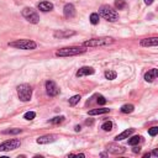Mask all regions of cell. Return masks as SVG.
Wrapping results in <instances>:
<instances>
[{
    "instance_id": "cell-1",
    "label": "cell",
    "mask_w": 158,
    "mask_h": 158,
    "mask_svg": "<svg viewBox=\"0 0 158 158\" xmlns=\"http://www.w3.org/2000/svg\"><path fill=\"white\" fill-rule=\"evenodd\" d=\"M99 15L101 17H104L105 20H108V21H111V22H114V21H117L119 20V14L116 10H114L111 6L109 5H103L100 9H99Z\"/></svg>"
},
{
    "instance_id": "cell-2",
    "label": "cell",
    "mask_w": 158,
    "mask_h": 158,
    "mask_svg": "<svg viewBox=\"0 0 158 158\" xmlns=\"http://www.w3.org/2000/svg\"><path fill=\"white\" fill-rule=\"evenodd\" d=\"M85 48L83 47H77V46H72V47H64L61 48L56 52V56L58 57H69V56H77V54H82L85 52Z\"/></svg>"
},
{
    "instance_id": "cell-3",
    "label": "cell",
    "mask_w": 158,
    "mask_h": 158,
    "mask_svg": "<svg viewBox=\"0 0 158 158\" xmlns=\"http://www.w3.org/2000/svg\"><path fill=\"white\" fill-rule=\"evenodd\" d=\"M114 42V38L111 37H100V38H93L89 41H85L83 46L84 47H99V46H108Z\"/></svg>"
},
{
    "instance_id": "cell-4",
    "label": "cell",
    "mask_w": 158,
    "mask_h": 158,
    "mask_svg": "<svg viewBox=\"0 0 158 158\" xmlns=\"http://www.w3.org/2000/svg\"><path fill=\"white\" fill-rule=\"evenodd\" d=\"M10 47H15V48H20V49H35L37 47L36 42L31 40H16L14 42H9Z\"/></svg>"
},
{
    "instance_id": "cell-5",
    "label": "cell",
    "mask_w": 158,
    "mask_h": 158,
    "mask_svg": "<svg viewBox=\"0 0 158 158\" xmlns=\"http://www.w3.org/2000/svg\"><path fill=\"white\" fill-rule=\"evenodd\" d=\"M17 95L21 101H29L32 96V88L29 84H21L17 87Z\"/></svg>"
},
{
    "instance_id": "cell-6",
    "label": "cell",
    "mask_w": 158,
    "mask_h": 158,
    "mask_svg": "<svg viewBox=\"0 0 158 158\" xmlns=\"http://www.w3.org/2000/svg\"><path fill=\"white\" fill-rule=\"evenodd\" d=\"M21 14H22V16H24L27 21L31 22V24H38L40 16H38V14H37V12L34 10V9L25 8L24 10L21 11Z\"/></svg>"
},
{
    "instance_id": "cell-7",
    "label": "cell",
    "mask_w": 158,
    "mask_h": 158,
    "mask_svg": "<svg viewBox=\"0 0 158 158\" xmlns=\"http://www.w3.org/2000/svg\"><path fill=\"white\" fill-rule=\"evenodd\" d=\"M21 146V141L17 140V138H12V140H9L5 141L4 143L0 145V151H12V150H16Z\"/></svg>"
},
{
    "instance_id": "cell-8",
    "label": "cell",
    "mask_w": 158,
    "mask_h": 158,
    "mask_svg": "<svg viewBox=\"0 0 158 158\" xmlns=\"http://www.w3.org/2000/svg\"><path fill=\"white\" fill-rule=\"evenodd\" d=\"M46 91H47V94L49 96H57L58 93H59V89H58V87L54 82L47 80L46 82Z\"/></svg>"
},
{
    "instance_id": "cell-9",
    "label": "cell",
    "mask_w": 158,
    "mask_h": 158,
    "mask_svg": "<svg viewBox=\"0 0 158 158\" xmlns=\"http://www.w3.org/2000/svg\"><path fill=\"white\" fill-rule=\"evenodd\" d=\"M57 138H58V136H56V135H46V136L38 137L36 141H37V143H40V145H47V143L54 142Z\"/></svg>"
},
{
    "instance_id": "cell-10",
    "label": "cell",
    "mask_w": 158,
    "mask_h": 158,
    "mask_svg": "<svg viewBox=\"0 0 158 158\" xmlns=\"http://www.w3.org/2000/svg\"><path fill=\"white\" fill-rule=\"evenodd\" d=\"M106 150H108L109 152L114 153V155H120V153H124L125 148L122 146H119V145H115V143H109L108 146H106Z\"/></svg>"
},
{
    "instance_id": "cell-11",
    "label": "cell",
    "mask_w": 158,
    "mask_h": 158,
    "mask_svg": "<svg viewBox=\"0 0 158 158\" xmlns=\"http://www.w3.org/2000/svg\"><path fill=\"white\" fill-rule=\"evenodd\" d=\"M141 46L143 47H152V46H158V37H151V38L141 40Z\"/></svg>"
},
{
    "instance_id": "cell-12",
    "label": "cell",
    "mask_w": 158,
    "mask_h": 158,
    "mask_svg": "<svg viewBox=\"0 0 158 158\" xmlns=\"http://www.w3.org/2000/svg\"><path fill=\"white\" fill-rule=\"evenodd\" d=\"M94 68L91 67H82L79 71L77 72V77H84V76H91L94 74Z\"/></svg>"
},
{
    "instance_id": "cell-13",
    "label": "cell",
    "mask_w": 158,
    "mask_h": 158,
    "mask_svg": "<svg viewBox=\"0 0 158 158\" xmlns=\"http://www.w3.org/2000/svg\"><path fill=\"white\" fill-rule=\"evenodd\" d=\"M158 77V69H151V71H148L146 74H145V80L146 82H153L155 79Z\"/></svg>"
},
{
    "instance_id": "cell-14",
    "label": "cell",
    "mask_w": 158,
    "mask_h": 158,
    "mask_svg": "<svg viewBox=\"0 0 158 158\" xmlns=\"http://www.w3.org/2000/svg\"><path fill=\"white\" fill-rule=\"evenodd\" d=\"M63 12H64V16L66 17H73L76 15V9H74L72 4H67L63 9Z\"/></svg>"
},
{
    "instance_id": "cell-15",
    "label": "cell",
    "mask_w": 158,
    "mask_h": 158,
    "mask_svg": "<svg viewBox=\"0 0 158 158\" xmlns=\"http://www.w3.org/2000/svg\"><path fill=\"white\" fill-rule=\"evenodd\" d=\"M76 35L74 31H69V30H62V31H56L54 32V37H59V38H64V37H69V36H73Z\"/></svg>"
},
{
    "instance_id": "cell-16",
    "label": "cell",
    "mask_w": 158,
    "mask_h": 158,
    "mask_svg": "<svg viewBox=\"0 0 158 158\" xmlns=\"http://www.w3.org/2000/svg\"><path fill=\"white\" fill-rule=\"evenodd\" d=\"M133 133V128H128V130H125L124 132L121 133H119L117 136L115 137V140L116 141H121V140H125V138H128Z\"/></svg>"
},
{
    "instance_id": "cell-17",
    "label": "cell",
    "mask_w": 158,
    "mask_h": 158,
    "mask_svg": "<svg viewBox=\"0 0 158 158\" xmlns=\"http://www.w3.org/2000/svg\"><path fill=\"white\" fill-rule=\"evenodd\" d=\"M38 9L43 12H47V11L53 10V4L49 3V1H42V3L38 4Z\"/></svg>"
},
{
    "instance_id": "cell-18",
    "label": "cell",
    "mask_w": 158,
    "mask_h": 158,
    "mask_svg": "<svg viewBox=\"0 0 158 158\" xmlns=\"http://www.w3.org/2000/svg\"><path fill=\"white\" fill-rule=\"evenodd\" d=\"M110 111V109H106V108H103V109H94V110H90L89 111V115H100V114H108Z\"/></svg>"
},
{
    "instance_id": "cell-19",
    "label": "cell",
    "mask_w": 158,
    "mask_h": 158,
    "mask_svg": "<svg viewBox=\"0 0 158 158\" xmlns=\"http://www.w3.org/2000/svg\"><path fill=\"white\" fill-rule=\"evenodd\" d=\"M133 110H135V106L132 104H126L121 108V113L122 114H130V113H132Z\"/></svg>"
},
{
    "instance_id": "cell-20",
    "label": "cell",
    "mask_w": 158,
    "mask_h": 158,
    "mask_svg": "<svg viewBox=\"0 0 158 158\" xmlns=\"http://www.w3.org/2000/svg\"><path fill=\"white\" fill-rule=\"evenodd\" d=\"M126 1L125 0H115V8L119 9V10H122V9L126 8Z\"/></svg>"
},
{
    "instance_id": "cell-21",
    "label": "cell",
    "mask_w": 158,
    "mask_h": 158,
    "mask_svg": "<svg viewBox=\"0 0 158 158\" xmlns=\"http://www.w3.org/2000/svg\"><path fill=\"white\" fill-rule=\"evenodd\" d=\"M141 140H142L141 136H133V137H131V138L128 140V145H131V146L138 145V143L141 142Z\"/></svg>"
},
{
    "instance_id": "cell-22",
    "label": "cell",
    "mask_w": 158,
    "mask_h": 158,
    "mask_svg": "<svg viewBox=\"0 0 158 158\" xmlns=\"http://www.w3.org/2000/svg\"><path fill=\"white\" fill-rule=\"evenodd\" d=\"M79 100H80V95H74V96H72L71 99H69V105L76 106L79 103Z\"/></svg>"
},
{
    "instance_id": "cell-23",
    "label": "cell",
    "mask_w": 158,
    "mask_h": 158,
    "mask_svg": "<svg viewBox=\"0 0 158 158\" xmlns=\"http://www.w3.org/2000/svg\"><path fill=\"white\" fill-rule=\"evenodd\" d=\"M90 22L93 25H96V24H99V14H96V12H93L91 15H90Z\"/></svg>"
},
{
    "instance_id": "cell-24",
    "label": "cell",
    "mask_w": 158,
    "mask_h": 158,
    "mask_svg": "<svg viewBox=\"0 0 158 158\" xmlns=\"http://www.w3.org/2000/svg\"><path fill=\"white\" fill-rule=\"evenodd\" d=\"M116 72H114V71H106L105 72V78L106 79H109V80H113V79H115L116 78Z\"/></svg>"
},
{
    "instance_id": "cell-25",
    "label": "cell",
    "mask_w": 158,
    "mask_h": 158,
    "mask_svg": "<svg viewBox=\"0 0 158 158\" xmlns=\"http://www.w3.org/2000/svg\"><path fill=\"white\" fill-rule=\"evenodd\" d=\"M113 122L111 121H105L104 124H103V126H101V128L104 130V131H111V130H113Z\"/></svg>"
},
{
    "instance_id": "cell-26",
    "label": "cell",
    "mask_w": 158,
    "mask_h": 158,
    "mask_svg": "<svg viewBox=\"0 0 158 158\" xmlns=\"http://www.w3.org/2000/svg\"><path fill=\"white\" fill-rule=\"evenodd\" d=\"M63 121H64V116H56V117H53L52 120H49V122L51 124H54V125L61 124Z\"/></svg>"
},
{
    "instance_id": "cell-27",
    "label": "cell",
    "mask_w": 158,
    "mask_h": 158,
    "mask_svg": "<svg viewBox=\"0 0 158 158\" xmlns=\"http://www.w3.org/2000/svg\"><path fill=\"white\" fill-rule=\"evenodd\" d=\"M20 132H21V128H10V130H5V131H4L5 135H16Z\"/></svg>"
},
{
    "instance_id": "cell-28",
    "label": "cell",
    "mask_w": 158,
    "mask_h": 158,
    "mask_svg": "<svg viewBox=\"0 0 158 158\" xmlns=\"http://www.w3.org/2000/svg\"><path fill=\"white\" fill-rule=\"evenodd\" d=\"M35 117H36V113H34V111H27L24 115V119L26 120H34Z\"/></svg>"
},
{
    "instance_id": "cell-29",
    "label": "cell",
    "mask_w": 158,
    "mask_h": 158,
    "mask_svg": "<svg viewBox=\"0 0 158 158\" xmlns=\"http://www.w3.org/2000/svg\"><path fill=\"white\" fill-rule=\"evenodd\" d=\"M148 133L151 135V136H156V135L158 133V126H155V127H151L150 130H148Z\"/></svg>"
},
{
    "instance_id": "cell-30",
    "label": "cell",
    "mask_w": 158,
    "mask_h": 158,
    "mask_svg": "<svg viewBox=\"0 0 158 158\" xmlns=\"http://www.w3.org/2000/svg\"><path fill=\"white\" fill-rule=\"evenodd\" d=\"M98 104H100V105H105L106 104V99H105V98L104 96H99V98H98Z\"/></svg>"
},
{
    "instance_id": "cell-31",
    "label": "cell",
    "mask_w": 158,
    "mask_h": 158,
    "mask_svg": "<svg viewBox=\"0 0 158 158\" xmlns=\"http://www.w3.org/2000/svg\"><path fill=\"white\" fill-rule=\"evenodd\" d=\"M93 124H94V120H93V119H88L85 121V125H88V126H91Z\"/></svg>"
},
{
    "instance_id": "cell-32",
    "label": "cell",
    "mask_w": 158,
    "mask_h": 158,
    "mask_svg": "<svg viewBox=\"0 0 158 158\" xmlns=\"http://www.w3.org/2000/svg\"><path fill=\"white\" fill-rule=\"evenodd\" d=\"M152 155H153V156H156V157H158V148H156V150H153Z\"/></svg>"
},
{
    "instance_id": "cell-33",
    "label": "cell",
    "mask_w": 158,
    "mask_h": 158,
    "mask_svg": "<svg viewBox=\"0 0 158 158\" xmlns=\"http://www.w3.org/2000/svg\"><path fill=\"white\" fill-rule=\"evenodd\" d=\"M80 128H82V127H80V126H79V125H77V126H76V127H74V130H76V131H77V132H79V131H80Z\"/></svg>"
},
{
    "instance_id": "cell-34",
    "label": "cell",
    "mask_w": 158,
    "mask_h": 158,
    "mask_svg": "<svg viewBox=\"0 0 158 158\" xmlns=\"http://www.w3.org/2000/svg\"><path fill=\"white\" fill-rule=\"evenodd\" d=\"M145 3L147 4V5H151V4L153 3V0H145Z\"/></svg>"
},
{
    "instance_id": "cell-35",
    "label": "cell",
    "mask_w": 158,
    "mask_h": 158,
    "mask_svg": "<svg viewBox=\"0 0 158 158\" xmlns=\"http://www.w3.org/2000/svg\"><path fill=\"white\" fill-rule=\"evenodd\" d=\"M133 152H135V153L140 152V147H135V148H133Z\"/></svg>"
}]
</instances>
